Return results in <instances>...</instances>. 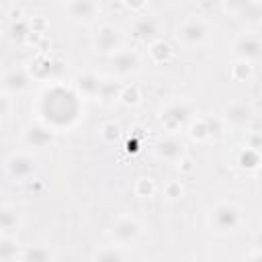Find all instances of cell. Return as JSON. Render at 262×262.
<instances>
[{"label":"cell","instance_id":"1","mask_svg":"<svg viewBox=\"0 0 262 262\" xmlns=\"http://www.w3.org/2000/svg\"><path fill=\"white\" fill-rule=\"evenodd\" d=\"M35 113L41 123L59 133L74 127L84 117V104L74 88L61 82H51L37 94Z\"/></svg>","mask_w":262,"mask_h":262},{"label":"cell","instance_id":"2","mask_svg":"<svg viewBox=\"0 0 262 262\" xmlns=\"http://www.w3.org/2000/svg\"><path fill=\"white\" fill-rule=\"evenodd\" d=\"M207 223L215 235H233L244 223V213L235 203L219 201L209 209Z\"/></svg>","mask_w":262,"mask_h":262},{"label":"cell","instance_id":"3","mask_svg":"<svg viewBox=\"0 0 262 262\" xmlns=\"http://www.w3.org/2000/svg\"><path fill=\"white\" fill-rule=\"evenodd\" d=\"M158 119L168 133H178L180 129H186V125L190 123L192 106L186 98H172L162 106Z\"/></svg>","mask_w":262,"mask_h":262},{"label":"cell","instance_id":"4","mask_svg":"<svg viewBox=\"0 0 262 262\" xmlns=\"http://www.w3.org/2000/svg\"><path fill=\"white\" fill-rule=\"evenodd\" d=\"M209 35H211V27L201 16H190V18L182 20L176 29V39L184 49L201 47L203 43H207Z\"/></svg>","mask_w":262,"mask_h":262},{"label":"cell","instance_id":"5","mask_svg":"<svg viewBox=\"0 0 262 262\" xmlns=\"http://www.w3.org/2000/svg\"><path fill=\"white\" fill-rule=\"evenodd\" d=\"M90 43H92V49L102 53V55H111L115 53L117 49L123 47V33L119 27L111 25V23H102L94 29L92 37H90Z\"/></svg>","mask_w":262,"mask_h":262},{"label":"cell","instance_id":"6","mask_svg":"<svg viewBox=\"0 0 262 262\" xmlns=\"http://www.w3.org/2000/svg\"><path fill=\"white\" fill-rule=\"evenodd\" d=\"M141 231H143V227H141V223H139L137 217H133V215H121V217H117L113 221V225L108 229V235H111V239L115 244L127 248V246L135 244L141 237Z\"/></svg>","mask_w":262,"mask_h":262},{"label":"cell","instance_id":"7","mask_svg":"<svg viewBox=\"0 0 262 262\" xmlns=\"http://www.w3.org/2000/svg\"><path fill=\"white\" fill-rule=\"evenodd\" d=\"M4 170H6V176L12 178L14 182H29L37 174V162L33 156L25 151H16L4 160Z\"/></svg>","mask_w":262,"mask_h":262},{"label":"cell","instance_id":"8","mask_svg":"<svg viewBox=\"0 0 262 262\" xmlns=\"http://www.w3.org/2000/svg\"><path fill=\"white\" fill-rule=\"evenodd\" d=\"M262 53V41L256 31H246L237 35L231 43V57L233 59H244L250 63H256Z\"/></svg>","mask_w":262,"mask_h":262},{"label":"cell","instance_id":"9","mask_svg":"<svg viewBox=\"0 0 262 262\" xmlns=\"http://www.w3.org/2000/svg\"><path fill=\"white\" fill-rule=\"evenodd\" d=\"M61 70H63V63L59 61V59H53V57H49L47 53H37L33 59H31V63H29V68H27V72L31 74V78L33 80H41V82H45V80H55L59 74H61Z\"/></svg>","mask_w":262,"mask_h":262},{"label":"cell","instance_id":"10","mask_svg":"<svg viewBox=\"0 0 262 262\" xmlns=\"http://www.w3.org/2000/svg\"><path fill=\"white\" fill-rule=\"evenodd\" d=\"M55 135H57V131H53L49 125H45V123H41L37 119L33 123L25 125V129H23V143L29 145V147L43 149V147H49L55 141Z\"/></svg>","mask_w":262,"mask_h":262},{"label":"cell","instance_id":"11","mask_svg":"<svg viewBox=\"0 0 262 262\" xmlns=\"http://www.w3.org/2000/svg\"><path fill=\"white\" fill-rule=\"evenodd\" d=\"M111 70L117 76H133L141 70V57L137 51L129 47H121L115 53H111Z\"/></svg>","mask_w":262,"mask_h":262},{"label":"cell","instance_id":"12","mask_svg":"<svg viewBox=\"0 0 262 262\" xmlns=\"http://www.w3.org/2000/svg\"><path fill=\"white\" fill-rule=\"evenodd\" d=\"M154 151L162 162H170V164H178L186 154L184 141L176 133H168V135L160 137L154 143Z\"/></svg>","mask_w":262,"mask_h":262},{"label":"cell","instance_id":"13","mask_svg":"<svg viewBox=\"0 0 262 262\" xmlns=\"http://www.w3.org/2000/svg\"><path fill=\"white\" fill-rule=\"evenodd\" d=\"M221 119H223L225 127L242 129V127H248L250 121L254 119V108H252V104H248L244 100H233L223 108Z\"/></svg>","mask_w":262,"mask_h":262},{"label":"cell","instance_id":"14","mask_svg":"<svg viewBox=\"0 0 262 262\" xmlns=\"http://www.w3.org/2000/svg\"><path fill=\"white\" fill-rule=\"evenodd\" d=\"M66 12L74 23L90 25L98 18L100 8H98L96 0H66Z\"/></svg>","mask_w":262,"mask_h":262},{"label":"cell","instance_id":"15","mask_svg":"<svg viewBox=\"0 0 262 262\" xmlns=\"http://www.w3.org/2000/svg\"><path fill=\"white\" fill-rule=\"evenodd\" d=\"M31 84H33V78L27 72V68H10L0 78V86L8 94H23L31 88Z\"/></svg>","mask_w":262,"mask_h":262},{"label":"cell","instance_id":"16","mask_svg":"<svg viewBox=\"0 0 262 262\" xmlns=\"http://www.w3.org/2000/svg\"><path fill=\"white\" fill-rule=\"evenodd\" d=\"M129 29H131V37L135 41H141V43H151L154 39H158V31H160L158 20L151 14H139V16H135L131 20V27Z\"/></svg>","mask_w":262,"mask_h":262},{"label":"cell","instance_id":"17","mask_svg":"<svg viewBox=\"0 0 262 262\" xmlns=\"http://www.w3.org/2000/svg\"><path fill=\"white\" fill-rule=\"evenodd\" d=\"M100 88V78L94 72H82L74 78V90L82 100H96Z\"/></svg>","mask_w":262,"mask_h":262},{"label":"cell","instance_id":"18","mask_svg":"<svg viewBox=\"0 0 262 262\" xmlns=\"http://www.w3.org/2000/svg\"><path fill=\"white\" fill-rule=\"evenodd\" d=\"M260 149H252L248 145L235 151V166L246 174H256L260 170Z\"/></svg>","mask_w":262,"mask_h":262},{"label":"cell","instance_id":"19","mask_svg":"<svg viewBox=\"0 0 262 262\" xmlns=\"http://www.w3.org/2000/svg\"><path fill=\"white\" fill-rule=\"evenodd\" d=\"M123 84L115 78H100V88H98V98L102 104H113L119 102V94H121Z\"/></svg>","mask_w":262,"mask_h":262},{"label":"cell","instance_id":"20","mask_svg":"<svg viewBox=\"0 0 262 262\" xmlns=\"http://www.w3.org/2000/svg\"><path fill=\"white\" fill-rule=\"evenodd\" d=\"M92 260H98V262H119V260H127V252L123 250V246L119 244H111V246H100L92 252L90 256Z\"/></svg>","mask_w":262,"mask_h":262},{"label":"cell","instance_id":"21","mask_svg":"<svg viewBox=\"0 0 262 262\" xmlns=\"http://www.w3.org/2000/svg\"><path fill=\"white\" fill-rule=\"evenodd\" d=\"M147 53H149V59H151L154 63H166V61L172 59L174 49H172L166 41L154 39L151 43H147Z\"/></svg>","mask_w":262,"mask_h":262},{"label":"cell","instance_id":"22","mask_svg":"<svg viewBox=\"0 0 262 262\" xmlns=\"http://www.w3.org/2000/svg\"><path fill=\"white\" fill-rule=\"evenodd\" d=\"M18 260H25V262H47V260H53V252L47 246H25V248H20Z\"/></svg>","mask_w":262,"mask_h":262},{"label":"cell","instance_id":"23","mask_svg":"<svg viewBox=\"0 0 262 262\" xmlns=\"http://www.w3.org/2000/svg\"><path fill=\"white\" fill-rule=\"evenodd\" d=\"M18 229V213L14 207L2 205L0 207V233H8L14 235V231Z\"/></svg>","mask_w":262,"mask_h":262},{"label":"cell","instance_id":"24","mask_svg":"<svg viewBox=\"0 0 262 262\" xmlns=\"http://www.w3.org/2000/svg\"><path fill=\"white\" fill-rule=\"evenodd\" d=\"M20 244L14 239V235L0 233V260H18Z\"/></svg>","mask_w":262,"mask_h":262},{"label":"cell","instance_id":"25","mask_svg":"<svg viewBox=\"0 0 262 262\" xmlns=\"http://www.w3.org/2000/svg\"><path fill=\"white\" fill-rule=\"evenodd\" d=\"M186 129H188L190 139H194V141H209V129H207L205 117L190 119V123L186 125Z\"/></svg>","mask_w":262,"mask_h":262},{"label":"cell","instance_id":"26","mask_svg":"<svg viewBox=\"0 0 262 262\" xmlns=\"http://www.w3.org/2000/svg\"><path fill=\"white\" fill-rule=\"evenodd\" d=\"M254 76V63L244 61V59H233L231 63V78L237 82H246Z\"/></svg>","mask_w":262,"mask_h":262},{"label":"cell","instance_id":"27","mask_svg":"<svg viewBox=\"0 0 262 262\" xmlns=\"http://www.w3.org/2000/svg\"><path fill=\"white\" fill-rule=\"evenodd\" d=\"M119 102L125 104V106H137L141 102V90L137 84H127L121 88V94H119Z\"/></svg>","mask_w":262,"mask_h":262},{"label":"cell","instance_id":"28","mask_svg":"<svg viewBox=\"0 0 262 262\" xmlns=\"http://www.w3.org/2000/svg\"><path fill=\"white\" fill-rule=\"evenodd\" d=\"M260 16H262V10H260V2L258 0H250V4L242 10V14L237 18H242L246 25H252V27H258L260 25Z\"/></svg>","mask_w":262,"mask_h":262},{"label":"cell","instance_id":"29","mask_svg":"<svg viewBox=\"0 0 262 262\" xmlns=\"http://www.w3.org/2000/svg\"><path fill=\"white\" fill-rule=\"evenodd\" d=\"M98 135L102 137V141L115 143V141L121 137V127H119V123H115V121H104V123L100 125V129H98Z\"/></svg>","mask_w":262,"mask_h":262},{"label":"cell","instance_id":"30","mask_svg":"<svg viewBox=\"0 0 262 262\" xmlns=\"http://www.w3.org/2000/svg\"><path fill=\"white\" fill-rule=\"evenodd\" d=\"M29 35H31V27H29L27 20H23V18L12 20V25H10V37H12L14 41L23 43V41L29 39Z\"/></svg>","mask_w":262,"mask_h":262},{"label":"cell","instance_id":"31","mask_svg":"<svg viewBox=\"0 0 262 262\" xmlns=\"http://www.w3.org/2000/svg\"><path fill=\"white\" fill-rule=\"evenodd\" d=\"M135 194H137V196H143V199L154 196V194H156V182H154V178L141 176V178L135 182Z\"/></svg>","mask_w":262,"mask_h":262},{"label":"cell","instance_id":"32","mask_svg":"<svg viewBox=\"0 0 262 262\" xmlns=\"http://www.w3.org/2000/svg\"><path fill=\"white\" fill-rule=\"evenodd\" d=\"M205 121H207V129H209V139H219V137H223L225 123H223L221 117L209 115V117H205Z\"/></svg>","mask_w":262,"mask_h":262},{"label":"cell","instance_id":"33","mask_svg":"<svg viewBox=\"0 0 262 262\" xmlns=\"http://www.w3.org/2000/svg\"><path fill=\"white\" fill-rule=\"evenodd\" d=\"M248 4H250V0H221L223 10H225L227 14H231V16H239L242 10H244Z\"/></svg>","mask_w":262,"mask_h":262},{"label":"cell","instance_id":"34","mask_svg":"<svg viewBox=\"0 0 262 262\" xmlns=\"http://www.w3.org/2000/svg\"><path fill=\"white\" fill-rule=\"evenodd\" d=\"M184 194V188H182V184L178 182V180H170L166 186H164V196L168 199V201H176V199H180Z\"/></svg>","mask_w":262,"mask_h":262},{"label":"cell","instance_id":"35","mask_svg":"<svg viewBox=\"0 0 262 262\" xmlns=\"http://www.w3.org/2000/svg\"><path fill=\"white\" fill-rule=\"evenodd\" d=\"M29 27H31V33L43 35V33H45V29H47V20H45L41 14H37V16H33V18L29 20Z\"/></svg>","mask_w":262,"mask_h":262},{"label":"cell","instance_id":"36","mask_svg":"<svg viewBox=\"0 0 262 262\" xmlns=\"http://www.w3.org/2000/svg\"><path fill=\"white\" fill-rule=\"evenodd\" d=\"M246 145L252 147V149H260L262 147V137H260L258 129H252V131L246 133Z\"/></svg>","mask_w":262,"mask_h":262},{"label":"cell","instance_id":"37","mask_svg":"<svg viewBox=\"0 0 262 262\" xmlns=\"http://www.w3.org/2000/svg\"><path fill=\"white\" fill-rule=\"evenodd\" d=\"M125 8H129L131 12H141L147 4V0H121Z\"/></svg>","mask_w":262,"mask_h":262},{"label":"cell","instance_id":"38","mask_svg":"<svg viewBox=\"0 0 262 262\" xmlns=\"http://www.w3.org/2000/svg\"><path fill=\"white\" fill-rule=\"evenodd\" d=\"M8 113H10V100H8V96H6L4 92H0V121H2Z\"/></svg>","mask_w":262,"mask_h":262}]
</instances>
